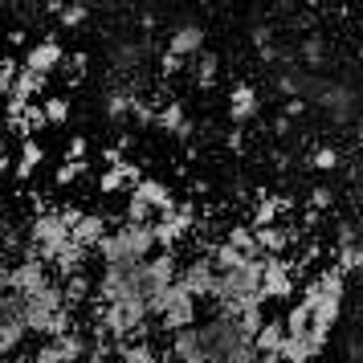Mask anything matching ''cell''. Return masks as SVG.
Returning <instances> with one entry per match:
<instances>
[{"label":"cell","instance_id":"6da1fadb","mask_svg":"<svg viewBox=\"0 0 363 363\" xmlns=\"http://www.w3.org/2000/svg\"><path fill=\"white\" fill-rule=\"evenodd\" d=\"M180 278V265H176V253L167 249V253H155L147 262L139 265V281H143V302L155 294H164L172 281Z\"/></svg>","mask_w":363,"mask_h":363},{"label":"cell","instance_id":"7a4b0ae2","mask_svg":"<svg viewBox=\"0 0 363 363\" xmlns=\"http://www.w3.org/2000/svg\"><path fill=\"white\" fill-rule=\"evenodd\" d=\"M147 229H151V245H164V253H167L180 237L192 233V208H188V204H176V213L160 216V220L147 225Z\"/></svg>","mask_w":363,"mask_h":363},{"label":"cell","instance_id":"3957f363","mask_svg":"<svg viewBox=\"0 0 363 363\" xmlns=\"http://www.w3.org/2000/svg\"><path fill=\"white\" fill-rule=\"evenodd\" d=\"M66 62V50H62V41L57 37H45V41H37V45H29V53H25V62H21V69H29V74H41V78H50L53 69Z\"/></svg>","mask_w":363,"mask_h":363},{"label":"cell","instance_id":"277c9868","mask_svg":"<svg viewBox=\"0 0 363 363\" xmlns=\"http://www.w3.org/2000/svg\"><path fill=\"white\" fill-rule=\"evenodd\" d=\"M45 281H50V278H45V265L37 262V253H29L21 265H13V269H9V290H13V294H21V298L37 294Z\"/></svg>","mask_w":363,"mask_h":363},{"label":"cell","instance_id":"5b68a950","mask_svg":"<svg viewBox=\"0 0 363 363\" xmlns=\"http://www.w3.org/2000/svg\"><path fill=\"white\" fill-rule=\"evenodd\" d=\"M131 196L139 200L147 213H164V216L176 213V196H172V188H167L164 180H147V176H143V180L131 188Z\"/></svg>","mask_w":363,"mask_h":363},{"label":"cell","instance_id":"8992f818","mask_svg":"<svg viewBox=\"0 0 363 363\" xmlns=\"http://www.w3.org/2000/svg\"><path fill=\"white\" fill-rule=\"evenodd\" d=\"M323 339H314L311 330H302V335H286L278 347V359L281 363H314V355L323 351Z\"/></svg>","mask_w":363,"mask_h":363},{"label":"cell","instance_id":"52a82bcc","mask_svg":"<svg viewBox=\"0 0 363 363\" xmlns=\"http://www.w3.org/2000/svg\"><path fill=\"white\" fill-rule=\"evenodd\" d=\"M176 281H180V286H184L192 298H208V294H213L216 274H213V265H208V257H196V262L188 265V269H184Z\"/></svg>","mask_w":363,"mask_h":363},{"label":"cell","instance_id":"ba28073f","mask_svg":"<svg viewBox=\"0 0 363 363\" xmlns=\"http://www.w3.org/2000/svg\"><path fill=\"white\" fill-rule=\"evenodd\" d=\"M102 237H106V220H102L99 213H82V216H78V225L69 229V241H74L78 249H86V253H90V249H99Z\"/></svg>","mask_w":363,"mask_h":363},{"label":"cell","instance_id":"9c48e42d","mask_svg":"<svg viewBox=\"0 0 363 363\" xmlns=\"http://www.w3.org/2000/svg\"><path fill=\"white\" fill-rule=\"evenodd\" d=\"M167 53L172 57H192V53H204V29L200 25H180L176 33L167 37Z\"/></svg>","mask_w":363,"mask_h":363},{"label":"cell","instance_id":"30bf717a","mask_svg":"<svg viewBox=\"0 0 363 363\" xmlns=\"http://www.w3.org/2000/svg\"><path fill=\"white\" fill-rule=\"evenodd\" d=\"M176 363H208L204 359V347H200V335L196 327H188V330H176L172 335V351H167Z\"/></svg>","mask_w":363,"mask_h":363},{"label":"cell","instance_id":"8fae6325","mask_svg":"<svg viewBox=\"0 0 363 363\" xmlns=\"http://www.w3.org/2000/svg\"><path fill=\"white\" fill-rule=\"evenodd\" d=\"M257 90L249 82H241V86H233V99H229V118L233 123H249V118L257 115Z\"/></svg>","mask_w":363,"mask_h":363},{"label":"cell","instance_id":"7c38bea8","mask_svg":"<svg viewBox=\"0 0 363 363\" xmlns=\"http://www.w3.org/2000/svg\"><path fill=\"white\" fill-rule=\"evenodd\" d=\"M281 339H286V330H281V318H265L262 323V330L253 335V355H278V347H281Z\"/></svg>","mask_w":363,"mask_h":363},{"label":"cell","instance_id":"4fadbf2b","mask_svg":"<svg viewBox=\"0 0 363 363\" xmlns=\"http://www.w3.org/2000/svg\"><path fill=\"white\" fill-rule=\"evenodd\" d=\"M50 262L57 265L62 278H74V274H82V265H86V249H78L74 241H66V245H57L50 253Z\"/></svg>","mask_w":363,"mask_h":363},{"label":"cell","instance_id":"5bb4252c","mask_svg":"<svg viewBox=\"0 0 363 363\" xmlns=\"http://www.w3.org/2000/svg\"><path fill=\"white\" fill-rule=\"evenodd\" d=\"M281 213H290V200L286 196H262L257 208H253V225L249 229H269V225H278Z\"/></svg>","mask_w":363,"mask_h":363},{"label":"cell","instance_id":"9a60e30c","mask_svg":"<svg viewBox=\"0 0 363 363\" xmlns=\"http://www.w3.org/2000/svg\"><path fill=\"white\" fill-rule=\"evenodd\" d=\"M50 78H41V74H29V69H17V78H13V90L4 94V99H17V102H33L41 90H45Z\"/></svg>","mask_w":363,"mask_h":363},{"label":"cell","instance_id":"2e32d148","mask_svg":"<svg viewBox=\"0 0 363 363\" xmlns=\"http://www.w3.org/2000/svg\"><path fill=\"white\" fill-rule=\"evenodd\" d=\"M53 351H57L62 363H82L86 359V335L82 330H66V335L53 339Z\"/></svg>","mask_w":363,"mask_h":363},{"label":"cell","instance_id":"e0dca14e","mask_svg":"<svg viewBox=\"0 0 363 363\" xmlns=\"http://www.w3.org/2000/svg\"><path fill=\"white\" fill-rule=\"evenodd\" d=\"M41 164H45V147L33 143V139H25V143H21V160L13 164V176H17V180H29Z\"/></svg>","mask_w":363,"mask_h":363},{"label":"cell","instance_id":"ac0fdd59","mask_svg":"<svg viewBox=\"0 0 363 363\" xmlns=\"http://www.w3.org/2000/svg\"><path fill=\"white\" fill-rule=\"evenodd\" d=\"M155 123H160V127H164V131L180 135V139H188V135H192V123H188V118H184V106H180V102H167L164 111H160V115H155Z\"/></svg>","mask_w":363,"mask_h":363},{"label":"cell","instance_id":"d6986e66","mask_svg":"<svg viewBox=\"0 0 363 363\" xmlns=\"http://www.w3.org/2000/svg\"><path fill=\"white\" fill-rule=\"evenodd\" d=\"M225 245H229L233 253H241L245 262H253V257H257V249H253V229H249V225H233L229 237H225Z\"/></svg>","mask_w":363,"mask_h":363},{"label":"cell","instance_id":"ffe728a7","mask_svg":"<svg viewBox=\"0 0 363 363\" xmlns=\"http://www.w3.org/2000/svg\"><path fill=\"white\" fill-rule=\"evenodd\" d=\"M25 323H9V327H0V359H9L21 343H25Z\"/></svg>","mask_w":363,"mask_h":363},{"label":"cell","instance_id":"44dd1931","mask_svg":"<svg viewBox=\"0 0 363 363\" xmlns=\"http://www.w3.org/2000/svg\"><path fill=\"white\" fill-rule=\"evenodd\" d=\"M41 115H45V127H62V123H69V99H45L41 102Z\"/></svg>","mask_w":363,"mask_h":363},{"label":"cell","instance_id":"7402d4cb","mask_svg":"<svg viewBox=\"0 0 363 363\" xmlns=\"http://www.w3.org/2000/svg\"><path fill=\"white\" fill-rule=\"evenodd\" d=\"M118 363H155L151 343H118Z\"/></svg>","mask_w":363,"mask_h":363},{"label":"cell","instance_id":"603a6c76","mask_svg":"<svg viewBox=\"0 0 363 363\" xmlns=\"http://www.w3.org/2000/svg\"><path fill=\"white\" fill-rule=\"evenodd\" d=\"M216 74H220V62H216V53H196V82L208 90L216 82Z\"/></svg>","mask_w":363,"mask_h":363},{"label":"cell","instance_id":"cb8c5ba5","mask_svg":"<svg viewBox=\"0 0 363 363\" xmlns=\"http://www.w3.org/2000/svg\"><path fill=\"white\" fill-rule=\"evenodd\" d=\"M311 167L314 172H339V167H343V155H339L335 147H318L311 155Z\"/></svg>","mask_w":363,"mask_h":363},{"label":"cell","instance_id":"d4e9b609","mask_svg":"<svg viewBox=\"0 0 363 363\" xmlns=\"http://www.w3.org/2000/svg\"><path fill=\"white\" fill-rule=\"evenodd\" d=\"M335 257H339V262H330V265H335V269H339L343 278H347V274H355V269L363 265V253H359V245H351V249H339Z\"/></svg>","mask_w":363,"mask_h":363},{"label":"cell","instance_id":"484cf974","mask_svg":"<svg viewBox=\"0 0 363 363\" xmlns=\"http://www.w3.org/2000/svg\"><path fill=\"white\" fill-rule=\"evenodd\" d=\"M123 188H127V180H123L118 164H115V167H106V172L99 176V192H102V196H115V192H123Z\"/></svg>","mask_w":363,"mask_h":363},{"label":"cell","instance_id":"4316f807","mask_svg":"<svg viewBox=\"0 0 363 363\" xmlns=\"http://www.w3.org/2000/svg\"><path fill=\"white\" fill-rule=\"evenodd\" d=\"M131 99H135V94H127V90L106 94V115H111V118H123L127 111H131Z\"/></svg>","mask_w":363,"mask_h":363},{"label":"cell","instance_id":"83f0119b","mask_svg":"<svg viewBox=\"0 0 363 363\" xmlns=\"http://www.w3.org/2000/svg\"><path fill=\"white\" fill-rule=\"evenodd\" d=\"M86 167H90V164H86V160H82V164H62V167H57V172H53V184H57V188H66V184H74V180H78V176H82Z\"/></svg>","mask_w":363,"mask_h":363},{"label":"cell","instance_id":"f1b7e54d","mask_svg":"<svg viewBox=\"0 0 363 363\" xmlns=\"http://www.w3.org/2000/svg\"><path fill=\"white\" fill-rule=\"evenodd\" d=\"M57 17H62L66 29H78V25L90 17V9H86V4H69V9H57Z\"/></svg>","mask_w":363,"mask_h":363},{"label":"cell","instance_id":"f546056e","mask_svg":"<svg viewBox=\"0 0 363 363\" xmlns=\"http://www.w3.org/2000/svg\"><path fill=\"white\" fill-rule=\"evenodd\" d=\"M17 69H21V62H13V57H4V62H0V94H9V90H13Z\"/></svg>","mask_w":363,"mask_h":363},{"label":"cell","instance_id":"4dcf8cb0","mask_svg":"<svg viewBox=\"0 0 363 363\" xmlns=\"http://www.w3.org/2000/svg\"><path fill=\"white\" fill-rule=\"evenodd\" d=\"M123 216H127V225H147V208H143V204H139V200H127V208H123Z\"/></svg>","mask_w":363,"mask_h":363},{"label":"cell","instance_id":"1f68e13d","mask_svg":"<svg viewBox=\"0 0 363 363\" xmlns=\"http://www.w3.org/2000/svg\"><path fill=\"white\" fill-rule=\"evenodd\" d=\"M86 160V135H74L66 143V164H82Z\"/></svg>","mask_w":363,"mask_h":363},{"label":"cell","instance_id":"d6a6232c","mask_svg":"<svg viewBox=\"0 0 363 363\" xmlns=\"http://www.w3.org/2000/svg\"><path fill=\"white\" fill-rule=\"evenodd\" d=\"M330 204H335V192H330V188H314V192H311V213L330 208Z\"/></svg>","mask_w":363,"mask_h":363},{"label":"cell","instance_id":"836d02e7","mask_svg":"<svg viewBox=\"0 0 363 363\" xmlns=\"http://www.w3.org/2000/svg\"><path fill=\"white\" fill-rule=\"evenodd\" d=\"M335 245H339V249L355 245V225H351V220H343V225H339V241H335Z\"/></svg>","mask_w":363,"mask_h":363},{"label":"cell","instance_id":"e575fe53","mask_svg":"<svg viewBox=\"0 0 363 363\" xmlns=\"http://www.w3.org/2000/svg\"><path fill=\"white\" fill-rule=\"evenodd\" d=\"M302 57H306V62H318V57H323V41H318V37H311V41L302 45Z\"/></svg>","mask_w":363,"mask_h":363},{"label":"cell","instance_id":"d590c367","mask_svg":"<svg viewBox=\"0 0 363 363\" xmlns=\"http://www.w3.org/2000/svg\"><path fill=\"white\" fill-rule=\"evenodd\" d=\"M33 363H62V359H57V351H53V343H45V347H37Z\"/></svg>","mask_w":363,"mask_h":363},{"label":"cell","instance_id":"8d00e7d4","mask_svg":"<svg viewBox=\"0 0 363 363\" xmlns=\"http://www.w3.org/2000/svg\"><path fill=\"white\" fill-rule=\"evenodd\" d=\"M102 160H106V167L123 164V147H106V151H102Z\"/></svg>","mask_w":363,"mask_h":363},{"label":"cell","instance_id":"74e56055","mask_svg":"<svg viewBox=\"0 0 363 363\" xmlns=\"http://www.w3.org/2000/svg\"><path fill=\"white\" fill-rule=\"evenodd\" d=\"M184 69V62L180 57H172V53H164V74H180Z\"/></svg>","mask_w":363,"mask_h":363},{"label":"cell","instance_id":"f35d334b","mask_svg":"<svg viewBox=\"0 0 363 363\" xmlns=\"http://www.w3.org/2000/svg\"><path fill=\"white\" fill-rule=\"evenodd\" d=\"M4 172H9V155H0V176H4Z\"/></svg>","mask_w":363,"mask_h":363},{"label":"cell","instance_id":"ab89813d","mask_svg":"<svg viewBox=\"0 0 363 363\" xmlns=\"http://www.w3.org/2000/svg\"><path fill=\"white\" fill-rule=\"evenodd\" d=\"M155 363H176V359H172V355H155Z\"/></svg>","mask_w":363,"mask_h":363},{"label":"cell","instance_id":"60d3db41","mask_svg":"<svg viewBox=\"0 0 363 363\" xmlns=\"http://www.w3.org/2000/svg\"><path fill=\"white\" fill-rule=\"evenodd\" d=\"M0 363H9V359H0Z\"/></svg>","mask_w":363,"mask_h":363}]
</instances>
